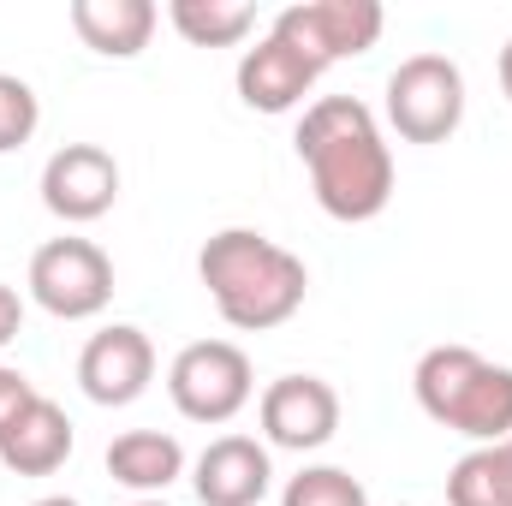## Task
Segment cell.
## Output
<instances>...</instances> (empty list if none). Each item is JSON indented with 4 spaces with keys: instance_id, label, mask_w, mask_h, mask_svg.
I'll return each instance as SVG.
<instances>
[{
    "instance_id": "e0dca14e",
    "label": "cell",
    "mask_w": 512,
    "mask_h": 506,
    "mask_svg": "<svg viewBox=\"0 0 512 506\" xmlns=\"http://www.w3.org/2000/svg\"><path fill=\"white\" fill-rule=\"evenodd\" d=\"M167 18L191 48H233L256 30V6L245 0H173Z\"/></svg>"
},
{
    "instance_id": "3957f363",
    "label": "cell",
    "mask_w": 512,
    "mask_h": 506,
    "mask_svg": "<svg viewBox=\"0 0 512 506\" xmlns=\"http://www.w3.org/2000/svg\"><path fill=\"white\" fill-rule=\"evenodd\" d=\"M417 405L429 423L477 441V447H501L512 441V370L489 364L471 346H429L417 358Z\"/></svg>"
},
{
    "instance_id": "4fadbf2b",
    "label": "cell",
    "mask_w": 512,
    "mask_h": 506,
    "mask_svg": "<svg viewBox=\"0 0 512 506\" xmlns=\"http://www.w3.org/2000/svg\"><path fill=\"white\" fill-rule=\"evenodd\" d=\"M66 459H72V417H66L48 393L24 399V405L0 423V465H6L12 477H54Z\"/></svg>"
},
{
    "instance_id": "7402d4cb",
    "label": "cell",
    "mask_w": 512,
    "mask_h": 506,
    "mask_svg": "<svg viewBox=\"0 0 512 506\" xmlns=\"http://www.w3.org/2000/svg\"><path fill=\"white\" fill-rule=\"evenodd\" d=\"M495 72H501V96L512 102V42L501 48V66H495Z\"/></svg>"
},
{
    "instance_id": "cb8c5ba5",
    "label": "cell",
    "mask_w": 512,
    "mask_h": 506,
    "mask_svg": "<svg viewBox=\"0 0 512 506\" xmlns=\"http://www.w3.org/2000/svg\"><path fill=\"white\" fill-rule=\"evenodd\" d=\"M131 506H167V501H161V495H149V501H131Z\"/></svg>"
},
{
    "instance_id": "ba28073f",
    "label": "cell",
    "mask_w": 512,
    "mask_h": 506,
    "mask_svg": "<svg viewBox=\"0 0 512 506\" xmlns=\"http://www.w3.org/2000/svg\"><path fill=\"white\" fill-rule=\"evenodd\" d=\"M120 203V161L102 143H66L42 167V209L66 227H90Z\"/></svg>"
},
{
    "instance_id": "603a6c76",
    "label": "cell",
    "mask_w": 512,
    "mask_h": 506,
    "mask_svg": "<svg viewBox=\"0 0 512 506\" xmlns=\"http://www.w3.org/2000/svg\"><path fill=\"white\" fill-rule=\"evenodd\" d=\"M30 506H84V501H72V495H42V501H30Z\"/></svg>"
},
{
    "instance_id": "9a60e30c",
    "label": "cell",
    "mask_w": 512,
    "mask_h": 506,
    "mask_svg": "<svg viewBox=\"0 0 512 506\" xmlns=\"http://www.w3.org/2000/svg\"><path fill=\"white\" fill-rule=\"evenodd\" d=\"M108 477L120 489H131L137 501H149V495H161L185 477V447L161 429H126L108 447Z\"/></svg>"
},
{
    "instance_id": "44dd1931",
    "label": "cell",
    "mask_w": 512,
    "mask_h": 506,
    "mask_svg": "<svg viewBox=\"0 0 512 506\" xmlns=\"http://www.w3.org/2000/svg\"><path fill=\"white\" fill-rule=\"evenodd\" d=\"M18 328H24V298L12 286H0V346H12Z\"/></svg>"
},
{
    "instance_id": "277c9868",
    "label": "cell",
    "mask_w": 512,
    "mask_h": 506,
    "mask_svg": "<svg viewBox=\"0 0 512 506\" xmlns=\"http://www.w3.org/2000/svg\"><path fill=\"white\" fill-rule=\"evenodd\" d=\"M256 393V370L233 340H191L167 364V399L191 423H233Z\"/></svg>"
},
{
    "instance_id": "7a4b0ae2",
    "label": "cell",
    "mask_w": 512,
    "mask_h": 506,
    "mask_svg": "<svg viewBox=\"0 0 512 506\" xmlns=\"http://www.w3.org/2000/svg\"><path fill=\"white\" fill-rule=\"evenodd\" d=\"M197 280L215 298L221 322L239 334H268V328L292 322L304 310V292H310L304 256H292L256 227H221L197 251Z\"/></svg>"
},
{
    "instance_id": "2e32d148",
    "label": "cell",
    "mask_w": 512,
    "mask_h": 506,
    "mask_svg": "<svg viewBox=\"0 0 512 506\" xmlns=\"http://www.w3.org/2000/svg\"><path fill=\"white\" fill-rule=\"evenodd\" d=\"M447 506H512V441L471 447L447 471Z\"/></svg>"
},
{
    "instance_id": "5b68a950",
    "label": "cell",
    "mask_w": 512,
    "mask_h": 506,
    "mask_svg": "<svg viewBox=\"0 0 512 506\" xmlns=\"http://www.w3.org/2000/svg\"><path fill=\"white\" fill-rule=\"evenodd\" d=\"M465 120V72L447 54H411L387 72V126L405 143H447Z\"/></svg>"
},
{
    "instance_id": "ffe728a7",
    "label": "cell",
    "mask_w": 512,
    "mask_h": 506,
    "mask_svg": "<svg viewBox=\"0 0 512 506\" xmlns=\"http://www.w3.org/2000/svg\"><path fill=\"white\" fill-rule=\"evenodd\" d=\"M24 399H36V387H30V376L24 370H12V364H0V423L24 405Z\"/></svg>"
},
{
    "instance_id": "ac0fdd59",
    "label": "cell",
    "mask_w": 512,
    "mask_h": 506,
    "mask_svg": "<svg viewBox=\"0 0 512 506\" xmlns=\"http://www.w3.org/2000/svg\"><path fill=\"white\" fill-rule=\"evenodd\" d=\"M280 506H370V495H364V483H358L352 471H340V465H304V471L286 483Z\"/></svg>"
},
{
    "instance_id": "5bb4252c",
    "label": "cell",
    "mask_w": 512,
    "mask_h": 506,
    "mask_svg": "<svg viewBox=\"0 0 512 506\" xmlns=\"http://www.w3.org/2000/svg\"><path fill=\"white\" fill-rule=\"evenodd\" d=\"M161 12L155 0H72V30L90 54L102 60H131L149 48Z\"/></svg>"
},
{
    "instance_id": "52a82bcc",
    "label": "cell",
    "mask_w": 512,
    "mask_h": 506,
    "mask_svg": "<svg viewBox=\"0 0 512 506\" xmlns=\"http://www.w3.org/2000/svg\"><path fill=\"white\" fill-rule=\"evenodd\" d=\"M268 30L328 72L334 60H358L382 42L387 12L376 0H298V6H280Z\"/></svg>"
},
{
    "instance_id": "30bf717a",
    "label": "cell",
    "mask_w": 512,
    "mask_h": 506,
    "mask_svg": "<svg viewBox=\"0 0 512 506\" xmlns=\"http://www.w3.org/2000/svg\"><path fill=\"white\" fill-rule=\"evenodd\" d=\"M149 381H155V346H149L143 328L114 322V328H102V334L84 340V352H78V387L96 405H131V399L149 393Z\"/></svg>"
},
{
    "instance_id": "d6986e66",
    "label": "cell",
    "mask_w": 512,
    "mask_h": 506,
    "mask_svg": "<svg viewBox=\"0 0 512 506\" xmlns=\"http://www.w3.org/2000/svg\"><path fill=\"white\" fill-rule=\"evenodd\" d=\"M36 126H42V102H36V90H30L24 78L0 72V155L24 149V143L36 137Z\"/></svg>"
},
{
    "instance_id": "8fae6325",
    "label": "cell",
    "mask_w": 512,
    "mask_h": 506,
    "mask_svg": "<svg viewBox=\"0 0 512 506\" xmlns=\"http://www.w3.org/2000/svg\"><path fill=\"white\" fill-rule=\"evenodd\" d=\"M316 78H322V66L310 60V54H298L286 36H262L256 48L239 54V72H233V84H239V102L256 108V114H292L310 90H316Z\"/></svg>"
},
{
    "instance_id": "8992f818",
    "label": "cell",
    "mask_w": 512,
    "mask_h": 506,
    "mask_svg": "<svg viewBox=\"0 0 512 506\" xmlns=\"http://www.w3.org/2000/svg\"><path fill=\"white\" fill-rule=\"evenodd\" d=\"M30 298L60 322H90L114 304V256L96 239H48L30 256Z\"/></svg>"
},
{
    "instance_id": "6da1fadb",
    "label": "cell",
    "mask_w": 512,
    "mask_h": 506,
    "mask_svg": "<svg viewBox=\"0 0 512 506\" xmlns=\"http://www.w3.org/2000/svg\"><path fill=\"white\" fill-rule=\"evenodd\" d=\"M298 161L310 167V191L322 215L364 227L393 203V149L382 120L358 96H316L298 120Z\"/></svg>"
},
{
    "instance_id": "9c48e42d",
    "label": "cell",
    "mask_w": 512,
    "mask_h": 506,
    "mask_svg": "<svg viewBox=\"0 0 512 506\" xmlns=\"http://www.w3.org/2000/svg\"><path fill=\"white\" fill-rule=\"evenodd\" d=\"M262 435L268 447H286V453H316L340 435V393L322 376H280L262 387Z\"/></svg>"
},
{
    "instance_id": "7c38bea8",
    "label": "cell",
    "mask_w": 512,
    "mask_h": 506,
    "mask_svg": "<svg viewBox=\"0 0 512 506\" xmlns=\"http://www.w3.org/2000/svg\"><path fill=\"white\" fill-rule=\"evenodd\" d=\"M268 483H274V465L256 435H215L191 465V489L203 506H262Z\"/></svg>"
}]
</instances>
